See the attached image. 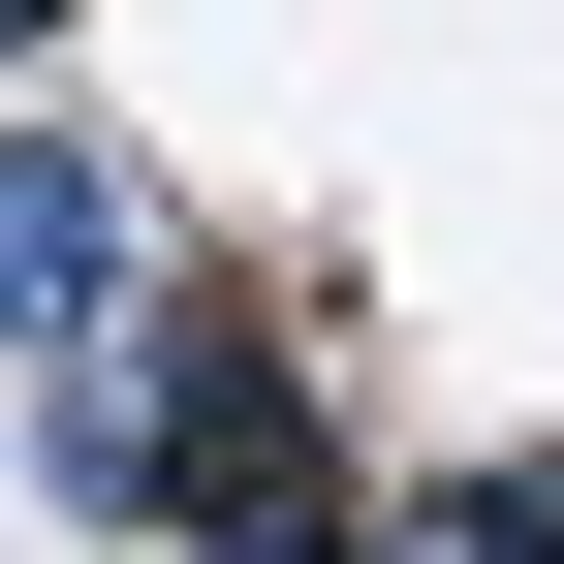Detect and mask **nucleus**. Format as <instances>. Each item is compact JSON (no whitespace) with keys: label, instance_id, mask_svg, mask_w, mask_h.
<instances>
[{"label":"nucleus","instance_id":"nucleus-4","mask_svg":"<svg viewBox=\"0 0 564 564\" xmlns=\"http://www.w3.org/2000/svg\"><path fill=\"white\" fill-rule=\"evenodd\" d=\"M0 63H63V0H0Z\"/></svg>","mask_w":564,"mask_h":564},{"label":"nucleus","instance_id":"nucleus-2","mask_svg":"<svg viewBox=\"0 0 564 564\" xmlns=\"http://www.w3.org/2000/svg\"><path fill=\"white\" fill-rule=\"evenodd\" d=\"M377 564H564V440H470V470H408Z\"/></svg>","mask_w":564,"mask_h":564},{"label":"nucleus","instance_id":"nucleus-1","mask_svg":"<svg viewBox=\"0 0 564 564\" xmlns=\"http://www.w3.org/2000/svg\"><path fill=\"white\" fill-rule=\"evenodd\" d=\"M126 282H158V188H126V126H0V345H95Z\"/></svg>","mask_w":564,"mask_h":564},{"label":"nucleus","instance_id":"nucleus-3","mask_svg":"<svg viewBox=\"0 0 564 564\" xmlns=\"http://www.w3.org/2000/svg\"><path fill=\"white\" fill-rule=\"evenodd\" d=\"M158 564H377V502H345V470H251V502H188Z\"/></svg>","mask_w":564,"mask_h":564}]
</instances>
